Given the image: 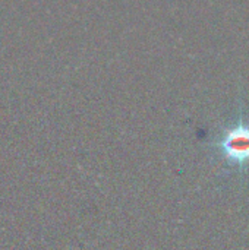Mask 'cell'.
I'll return each instance as SVG.
<instances>
[{
	"instance_id": "1",
	"label": "cell",
	"mask_w": 249,
	"mask_h": 250,
	"mask_svg": "<svg viewBox=\"0 0 249 250\" xmlns=\"http://www.w3.org/2000/svg\"><path fill=\"white\" fill-rule=\"evenodd\" d=\"M222 148L225 151V155L236 163H245L249 161V127L248 126H236L230 129L223 142Z\"/></svg>"
}]
</instances>
